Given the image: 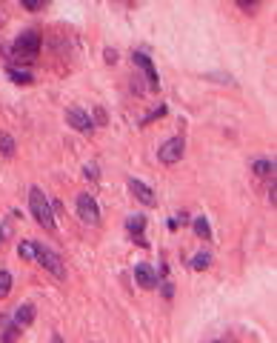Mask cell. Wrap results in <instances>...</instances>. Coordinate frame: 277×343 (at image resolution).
<instances>
[{"label":"cell","mask_w":277,"mask_h":343,"mask_svg":"<svg viewBox=\"0 0 277 343\" xmlns=\"http://www.w3.org/2000/svg\"><path fill=\"white\" fill-rule=\"evenodd\" d=\"M134 280H137V286H143V289H157V275H154V269L149 263H137V266H134Z\"/></svg>","instance_id":"cell-7"},{"label":"cell","mask_w":277,"mask_h":343,"mask_svg":"<svg viewBox=\"0 0 277 343\" xmlns=\"http://www.w3.org/2000/svg\"><path fill=\"white\" fill-rule=\"evenodd\" d=\"M29 209H32V218L40 223L43 229H54V212H51V203L46 192L40 186H32L29 192Z\"/></svg>","instance_id":"cell-2"},{"label":"cell","mask_w":277,"mask_h":343,"mask_svg":"<svg viewBox=\"0 0 277 343\" xmlns=\"http://www.w3.org/2000/svg\"><path fill=\"white\" fill-rule=\"evenodd\" d=\"M234 3H237L240 9H246V12H252V9H255L257 3H260V0H234Z\"/></svg>","instance_id":"cell-20"},{"label":"cell","mask_w":277,"mask_h":343,"mask_svg":"<svg viewBox=\"0 0 277 343\" xmlns=\"http://www.w3.org/2000/svg\"><path fill=\"white\" fill-rule=\"evenodd\" d=\"M195 232L203 238V241H212V226H209V220L206 218H195Z\"/></svg>","instance_id":"cell-12"},{"label":"cell","mask_w":277,"mask_h":343,"mask_svg":"<svg viewBox=\"0 0 277 343\" xmlns=\"http://www.w3.org/2000/svg\"><path fill=\"white\" fill-rule=\"evenodd\" d=\"M6 234H9V229H6V226H0V246H3V243H6V241H3V238H6Z\"/></svg>","instance_id":"cell-22"},{"label":"cell","mask_w":277,"mask_h":343,"mask_svg":"<svg viewBox=\"0 0 277 343\" xmlns=\"http://www.w3.org/2000/svg\"><path fill=\"white\" fill-rule=\"evenodd\" d=\"M77 218L83 223H89V226H97L100 223V209H97L92 195H77Z\"/></svg>","instance_id":"cell-4"},{"label":"cell","mask_w":277,"mask_h":343,"mask_svg":"<svg viewBox=\"0 0 277 343\" xmlns=\"http://www.w3.org/2000/svg\"><path fill=\"white\" fill-rule=\"evenodd\" d=\"M32 321H35V306H32V303H23V306L15 309V323L20 329L32 326Z\"/></svg>","instance_id":"cell-11"},{"label":"cell","mask_w":277,"mask_h":343,"mask_svg":"<svg viewBox=\"0 0 277 343\" xmlns=\"http://www.w3.org/2000/svg\"><path fill=\"white\" fill-rule=\"evenodd\" d=\"M209 263H212V255H206V252H200V255H195V260H191V269H206V266H209Z\"/></svg>","instance_id":"cell-17"},{"label":"cell","mask_w":277,"mask_h":343,"mask_svg":"<svg viewBox=\"0 0 277 343\" xmlns=\"http://www.w3.org/2000/svg\"><path fill=\"white\" fill-rule=\"evenodd\" d=\"M9 77H12L15 83H20V86H29V83H32V74L20 72V69H9Z\"/></svg>","instance_id":"cell-15"},{"label":"cell","mask_w":277,"mask_h":343,"mask_svg":"<svg viewBox=\"0 0 277 343\" xmlns=\"http://www.w3.org/2000/svg\"><path fill=\"white\" fill-rule=\"evenodd\" d=\"M183 149H186L183 138H172V140H166V143L157 149V157H160L166 166H172V163H177V161L183 157Z\"/></svg>","instance_id":"cell-5"},{"label":"cell","mask_w":277,"mask_h":343,"mask_svg":"<svg viewBox=\"0 0 277 343\" xmlns=\"http://www.w3.org/2000/svg\"><path fill=\"white\" fill-rule=\"evenodd\" d=\"M115 60H117V51L109 49V51H106V63H115Z\"/></svg>","instance_id":"cell-21"},{"label":"cell","mask_w":277,"mask_h":343,"mask_svg":"<svg viewBox=\"0 0 277 343\" xmlns=\"http://www.w3.org/2000/svg\"><path fill=\"white\" fill-rule=\"evenodd\" d=\"M37 55H40V35H37V32H23V35L15 37V43H12V58H15V63L29 66V63L37 60Z\"/></svg>","instance_id":"cell-1"},{"label":"cell","mask_w":277,"mask_h":343,"mask_svg":"<svg viewBox=\"0 0 277 343\" xmlns=\"http://www.w3.org/2000/svg\"><path fill=\"white\" fill-rule=\"evenodd\" d=\"M143 226H146V220H143V215H131V218L126 220V229H129V232L134 234V241H137V246H149L146 234H143Z\"/></svg>","instance_id":"cell-10"},{"label":"cell","mask_w":277,"mask_h":343,"mask_svg":"<svg viewBox=\"0 0 277 343\" xmlns=\"http://www.w3.org/2000/svg\"><path fill=\"white\" fill-rule=\"evenodd\" d=\"M0 152L6 154V157L15 154V138L12 135H0Z\"/></svg>","instance_id":"cell-13"},{"label":"cell","mask_w":277,"mask_h":343,"mask_svg":"<svg viewBox=\"0 0 277 343\" xmlns=\"http://www.w3.org/2000/svg\"><path fill=\"white\" fill-rule=\"evenodd\" d=\"M35 260L40 263L46 272H51L58 280L66 278V266H63V260H60V255L51 252L49 246H43V243H37V241H35Z\"/></svg>","instance_id":"cell-3"},{"label":"cell","mask_w":277,"mask_h":343,"mask_svg":"<svg viewBox=\"0 0 277 343\" xmlns=\"http://www.w3.org/2000/svg\"><path fill=\"white\" fill-rule=\"evenodd\" d=\"M255 172H257V175H269V172H274V163L257 161V163H255Z\"/></svg>","instance_id":"cell-18"},{"label":"cell","mask_w":277,"mask_h":343,"mask_svg":"<svg viewBox=\"0 0 277 343\" xmlns=\"http://www.w3.org/2000/svg\"><path fill=\"white\" fill-rule=\"evenodd\" d=\"M23 9H29V12H37V9H43L46 6V0H20Z\"/></svg>","instance_id":"cell-19"},{"label":"cell","mask_w":277,"mask_h":343,"mask_svg":"<svg viewBox=\"0 0 277 343\" xmlns=\"http://www.w3.org/2000/svg\"><path fill=\"white\" fill-rule=\"evenodd\" d=\"M17 255L23 257V260H35V241H26L17 246Z\"/></svg>","instance_id":"cell-16"},{"label":"cell","mask_w":277,"mask_h":343,"mask_svg":"<svg viewBox=\"0 0 277 343\" xmlns=\"http://www.w3.org/2000/svg\"><path fill=\"white\" fill-rule=\"evenodd\" d=\"M131 60H134V63H137L140 69H143V72H146V77H149V86H152V89H157V86H160V81H157V72H154L152 60H149L146 55H143V51H134V55H131Z\"/></svg>","instance_id":"cell-9"},{"label":"cell","mask_w":277,"mask_h":343,"mask_svg":"<svg viewBox=\"0 0 277 343\" xmlns=\"http://www.w3.org/2000/svg\"><path fill=\"white\" fill-rule=\"evenodd\" d=\"M66 123L77 131H89L92 129V117H89L83 109H77V106H69V109H66Z\"/></svg>","instance_id":"cell-6"},{"label":"cell","mask_w":277,"mask_h":343,"mask_svg":"<svg viewBox=\"0 0 277 343\" xmlns=\"http://www.w3.org/2000/svg\"><path fill=\"white\" fill-rule=\"evenodd\" d=\"M129 189H131V195L137 197V200H140L143 206H154V203H157L154 192L149 189V186H146L143 180H134V177H131V180H129Z\"/></svg>","instance_id":"cell-8"},{"label":"cell","mask_w":277,"mask_h":343,"mask_svg":"<svg viewBox=\"0 0 277 343\" xmlns=\"http://www.w3.org/2000/svg\"><path fill=\"white\" fill-rule=\"evenodd\" d=\"M9 292H12V275L6 269H0V300L6 298Z\"/></svg>","instance_id":"cell-14"}]
</instances>
